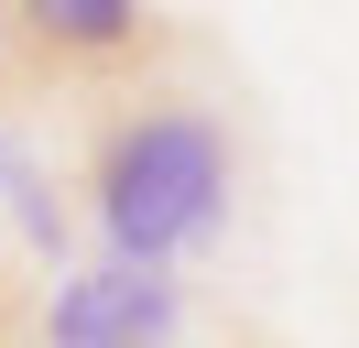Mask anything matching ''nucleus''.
Masks as SVG:
<instances>
[{"mask_svg":"<svg viewBox=\"0 0 359 348\" xmlns=\"http://www.w3.org/2000/svg\"><path fill=\"white\" fill-rule=\"evenodd\" d=\"M88 218L109 239V261L175 272L185 250H207L229 229V130L185 98H131L88 142Z\"/></svg>","mask_w":359,"mask_h":348,"instance_id":"obj_1","label":"nucleus"},{"mask_svg":"<svg viewBox=\"0 0 359 348\" xmlns=\"http://www.w3.org/2000/svg\"><path fill=\"white\" fill-rule=\"evenodd\" d=\"M175 326H185L175 272H131V261L66 272L44 304V348H175Z\"/></svg>","mask_w":359,"mask_h":348,"instance_id":"obj_2","label":"nucleus"},{"mask_svg":"<svg viewBox=\"0 0 359 348\" xmlns=\"http://www.w3.org/2000/svg\"><path fill=\"white\" fill-rule=\"evenodd\" d=\"M0 44L33 65H142V55H163V11H142V0H22V11H0Z\"/></svg>","mask_w":359,"mask_h":348,"instance_id":"obj_3","label":"nucleus"},{"mask_svg":"<svg viewBox=\"0 0 359 348\" xmlns=\"http://www.w3.org/2000/svg\"><path fill=\"white\" fill-rule=\"evenodd\" d=\"M0 185H11V218H22V239L33 250H66V207H55V185H44V163H33V142L22 130H0Z\"/></svg>","mask_w":359,"mask_h":348,"instance_id":"obj_4","label":"nucleus"}]
</instances>
